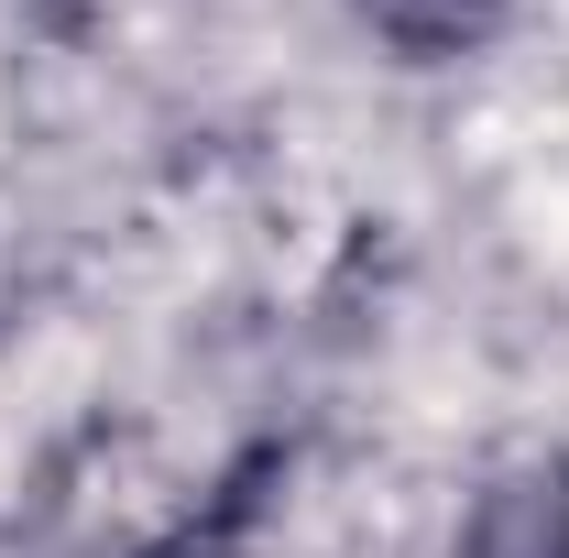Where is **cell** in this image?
Returning a JSON list of instances; mask_svg holds the SVG:
<instances>
[{
  "instance_id": "cell-1",
  "label": "cell",
  "mask_w": 569,
  "mask_h": 558,
  "mask_svg": "<svg viewBox=\"0 0 569 558\" xmlns=\"http://www.w3.org/2000/svg\"><path fill=\"white\" fill-rule=\"evenodd\" d=\"M460 558H569V460H537V471L493 482Z\"/></svg>"
},
{
  "instance_id": "cell-2",
  "label": "cell",
  "mask_w": 569,
  "mask_h": 558,
  "mask_svg": "<svg viewBox=\"0 0 569 558\" xmlns=\"http://www.w3.org/2000/svg\"><path fill=\"white\" fill-rule=\"evenodd\" d=\"M361 22L395 44V56H417V67H438V56H471L482 33L503 22V0H351Z\"/></svg>"
}]
</instances>
